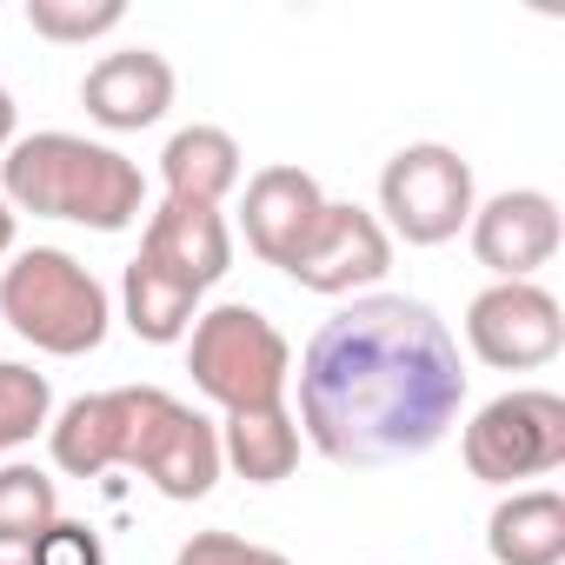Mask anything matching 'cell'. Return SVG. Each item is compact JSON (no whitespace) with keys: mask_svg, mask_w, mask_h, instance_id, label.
Segmentation results:
<instances>
[{"mask_svg":"<svg viewBox=\"0 0 565 565\" xmlns=\"http://www.w3.org/2000/svg\"><path fill=\"white\" fill-rule=\"evenodd\" d=\"M300 439L353 472L426 459L459 406L466 360L452 327L406 294H360L300 353Z\"/></svg>","mask_w":565,"mask_h":565,"instance_id":"1","label":"cell"},{"mask_svg":"<svg viewBox=\"0 0 565 565\" xmlns=\"http://www.w3.org/2000/svg\"><path fill=\"white\" fill-rule=\"evenodd\" d=\"M47 452L74 479H100L114 466L140 472L160 499H206L220 486V426L173 399L167 386H114L81 393L47 419Z\"/></svg>","mask_w":565,"mask_h":565,"instance_id":"2","label":"cell"},{"mask_svg":"<svg viewBox=\"0 0 565 565\" xmlns=\"http://www.w3.org/2000/svg\"><path fill=\"white\" fill-rule=\"evenodd\" d=\"M0 200L14 213L127 233L147 213V180L120 147H100L87 134H28L0 153Z\"/></svg>","mask_w":565,"mask_h":565,"instance_id":"3","label":"cell"},{"mask_svg":"<svg viewBox=\"0 0 565 565\" xmlns=\"http://www.w3.org/2000/svg\"><path fill=\"white\" fill-rule=\"evenodd\" d=\"M0 320L54 360H81L107 340V287L61 246H28L0 266Z\"/></svg>","mask_w":565,"mask_h":565,"instance_id":"4","label":"cell"},{"mask_svg":"<svg viewBox=\"0 0 565 565\" xmlns=\"http://www.w3.org/2000/svg\"><path fill=\"white\" fill-rule=\"evenodd\" d=\"M186 373L193 386L226 406V413H253V406H287L294 386V347L259 307H213L193 320L186 333Z\"/></svg>","mask_w":565,"mask_h":565,"instance_id":"5","label":"cell"},{"mask_svg":"<svg viewBox=\"0 0 565 565\" xmlns=\"http://www.w3.org/2000/svg\"><path fill=\"white\" fill-rule=\"evenodd\" d=\"M459 452H466V472L486 479V486H512V479L558 472L565 466V399L545 393V386L499 393V399H486L472 413Z\"/></svg>","mask_w":565,"mask_h":565,"instance_id":"6","label":"cell"},{"mask_svg":"<svg viewBox=\"0 0 565 565\" xmlns=\"http://www.w3.org/2000/svg\"><path fill=\"white\" fill-rule=\"evenodd\" d=\"M479 193H472V167L439 147V140H413L386 160L380 173V226H393L406 246H446L466 233Z\"/></svg>","mask_w":565,"mask_h":565,"instance_id":"7","label":"cell"},{"mask_svg":"<svg viewBox=\"0 0 565 565\" xmlns=\"http://www.w3.org/2000/svg\"><path fill=\"white\" fill-rule=\"evenodd\" d=\"M466 347L492 373H539L565 347V313L539 279H492L466 307Z\"/></svg>","mask_w":565,"mask_h":565,"instance_id":"8","label":"cell"},{"mask_svg":"<svg viewBox=\"0 0 565 565\" xmlns=\"http://www.w3.org/2000/svg\"><path fill=\"white\" fill-rule=\"evenodd\" d=\"M393 273V233L380 226V213L353 206V200H327L320 226L307 233L300 259L287 266V279H300L307 294H327V300H360L366 287Z\"/></svg>","mask_w":565,"mask_h":565,"instance_id":"9","label":"cell"},{"mask_svg":"<svg viewBox=\"0 0 565 565\" xmlns=\"http://www.w3.org/2000/svg\"><path fill=\"white\" fill-rule=\"evenodd\" d=\"M472 233V253L492 279H532L552 253H558V200L539 193V186H512V193H492L486 206H472L466 220Z\"/></svg>","mask_w":565,"mask_h":565,"instance_id":"10","label":"cell"},{"mask_svg":"<svg viewBox=\"0 0 565 565\" xmlns=\"http://www.w3.org/2000/svg\"><path fill=\"white\" fill-rule=\"evenodd\" d=\"M327 213V193L307 167H259L246 180V200H239V226H246V246L287 273L307 246V233L320 226Z\"/></svg>","mask_w":565,"mask_h":565,"instance_id":"11","label":"cell"},{"mask_svg":"<svg viewBox=\"0 0 565 565\" xmlns=\"http://www.w3.org/2000/svg\"><path fill=\"white\" fill-rule=\"evenodd\" d=\"M81 107L107 134H140V127L167 120V107H173V67H167V54H153V47L100 54L87 67V81H81Z\"/></svg>","mask_w":565,"mask_h":565,"instance_id":"12","label":"cell"},{"mask_svg":"<svg viewBox=\"0 0 565 565\" xmlns=\"http://www.w3.org/2000/svg\"><path fill=\"white\" fill-rule=\"evenodd\" d=\"M147 266H160L167 279H180V287L206 294L213 279H226L233 266V233L220 220V206H186V200H160L147 213V233H140V253Z\"/></svg>","mask_w":565,"mask_h":565,"instance_id":"13","label":"cell"},{"mask_svg":"<svg viewBox=\"0 0 565 565\" xmlns=\"http://www.w3.org/2000/svg\"><path fill=\"white\" fill-rule=\"evenodd\" d=\"M239 140L226 127H180L167 147H160V186L167 200H186V206H220L233 186H239Z\"/></svg>","mask_w":565,"mask_h":565,"instance_id":"14","label":"cell"},{"mask_svg":"<svg viewBox=\"0 0 565 565\" xmlns=\"http://www.w3.org/2000/svg\"><path fill=\"white\" fill-rule=\"evenodd\" d=\"M486 552H492V565H558L565 558V499L552 486L499 499L486 519Z\"/></svg>","mask_w":565,"mask_h":565,"instance_id":"15","label":"cell"},{"mask_svg":"<svg viewBox=\"0 0 565 565\" xmlns=\"http://www.w3.org/2000/svg\"><path fill=\"white\" fill-rule=\"evenodd\" d=\"M220 466H233L246 486L294 479V466H300V419L287 406L226 413V426H220Z\"/></svg>","mask_w":565,"mask_h":565,"instance_id":"16","label":"cell"},{"mask_svg":"<svg viewBox=\"0 0 565 565\" xmlns=\"http://www.w3.org/2000/svg\"><path fill=\"white\" fill-rule=\"evenodd\" d=\"M200 300H206V294H193V287H180V279H167L160 266L127 259L120 307H127L134 340H147V347H173V340H186L193 320H200Z\"/></svg>","mask_w":565,"mask_h":565,"instance_id":"17","label":"cell"},{"mask_svg":"<svg viewBox=\"0 0 565 565\" xmlns=\"http://www.w3.org/2000/svg\"><path fill=\"white\" fill-rule=\"evenodd\" d=\"M61 519V486L41 466H0V545L28 552Z\"/></svg>","mask_w":565,"mask_h":565,"instance_id":"18","label":"cell"},{"mask_svg":"<svg viewBox=\"0 0 565 565\" xmlns=\"http://www.w3.org/2000/svg\"><path fill=\"white\" fill-rule=\"evenodd\" d=\"M47 419H54L47 373H34L21 360H0V459H8L14 446H28L34 433H47Z\"/></svg>","mask_w":565,"mask_h":565,"instance_id":"19","label":"cell"},{"mask_svg":"<svg viewBox=\"0 0 565 565\" xmlns=\"http://www.w3.org/2000/svg\"><path fill=\"white\" fill-rule=\"evenodd\" d=\"M127 21V8L120 0H28V28L41 34V41H100V34H114Z\"/></svg>","mask_w":565,"mask_h":565,"instance_id":"20","label":"cell"},{"mask_svg":"<svg viewBox=\"0 0 565 565\" xmlns=\"http://www.w3.org/2000/svg\"><path fill=\"white\" fill-rule=\"evenodd\" d=\"M21 565H107V545H100L94 525H81V519H54V525L21 552Z\"/></svg>","mask_w":565,"mask_h":565,"instance_id":"21","label":"cell"},{"mask_svg":"<svg viewBox=\"0 0 565 565\" xmlns=\"http://www.w3.org/2000/svg\"><path fill=\"white\" fill-rule=\"evenodd\" d=\"M173 565H294V558L273 552V545H253V539H239V532H193V539L173 552Z\"/></svg>","mask_w":565,"mask_h":565,"instance_id":"22","label":"cell"},{"mask_svg":"<svg viewBox=\"0 0 565 565\" xmlns=\"http://www.w3.org/2000/svg\"><path fill=\"white\" fill-rule=\"evenodd\" d=\"M14 120H21V107H14V94H8V87H0V153L14 147Z\"/></svg>","mask_w":565,"mask_h":565,"instance_id":"23","label":"cell"},{"mask_svg":"<svg viewBox=\"0 0 565 565\" xmlns=\"http://www.w3.org/2000/svg\"><path fill=\"white\" fill-rule=\"evenodd\" d=\"M8 253H14V206L0 200V259H8Z\"/></svg>","mask_w":565,"mask_h":565,"instance_id":"24","label":"cell"},{"mask_svg":"<svg viewBox=\"0 0 565 565\" xmlns=\"http://www.w3.org/2000/svg\"><path fill=\"white\" fill-rule=\"evenodd\" d=\"M0 565H21V558H0Z\"/></svg>","mask_w":565,"mask_h":565,"instance_id":"25","label":"cell"}]
</instances>
